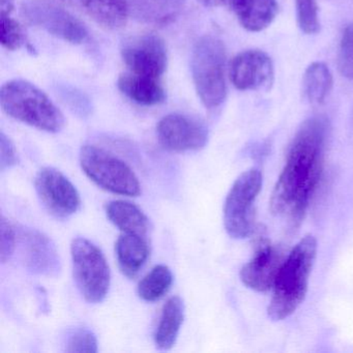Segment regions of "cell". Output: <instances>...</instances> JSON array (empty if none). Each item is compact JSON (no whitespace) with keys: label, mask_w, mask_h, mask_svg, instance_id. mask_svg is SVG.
<instances>
[{"label":"cell","mask_w":353,"mask_h":353,"mask_svg":"<svg viewBox=\"0 0 353 353\" xmlns=\"http://www.w3.org/2000/svg\"><path fill=\"white\" fill-rule=\"evenodd\" d=\"M0 43L3 48L10 51L18 50L28 43L23 28L11 15H1Z\"/></svg>","instance_id":"cell-25"},{"label":"cell","mask_w":353,"mask_h":353,"mask_svg":"<svg viewBox=\"0 0 353 353\" xmlns=\"http://www.w3.org/2000/svg\"><path fill=\"white\" fill-rule=\"evenodd\" d=\"M22 257L28 270L45 276H55L61 270V259L54 243L40 231L24 229L20 235Z\"/></svg>","instance_id":"cell-14"},{"label":"cell","mask_w":353,"mask_h":353,"mask_svg":"<svg viewBox=\"0 0 353 353\" xmlns=\"http://www.w3.org/2000/svg\"><path fill=\"white\" fill-rule=\"evenodd\" d=\"M279 6L276 0H235L231 11L248 32H259L276 19Z\"/></svg>","instance_id":"cell-19"},{"label":"cell","mask_w":353,"mask_h":353,"mask_svg":"<svg viewBox=\"0 0 353 353\" xmlns=\"http://www.w3.org/2000/svg\"><path fill=\"white\" fill-rule=\"evenodd\" d=\"M159 143L175 152L200 150L208 141L205 123L195 117L181 113L166 115L157 125Z\"/></svg>","instance_id":"cell-11"},{"label":"cell","mask_w":353,"mask_h":353,"mask_svg":"<svg viewBox=\"0 0 353 353\" xmlns=\"http://www.w3.org/2000/svg\"><path fill=\"white\" fill-rule=\"evenodd\" d=\"M192 78L196 92L205 108H218L227 96L226 49L222 41L204 36L192 52Z\"/></svg>","instance_id":"cell-4"},{"label":"cell","mask_w":353,"mask_h":353,"mask_svg":"<svg viewBox=\"0 0 353 353\" xmlns=\"http://www.w3.org/2000/svg\"><path fill=\"white\" fill-rule=\"evenodd\" d=\"M263 177L257 168L241 173L233 183L224 203V226L229 236L243 239L255 230V201Z\"/></svg>","instance_id":"cell-6"},{"label":"cell","mask_w":353,"mask_h":353,"mask_svg":"<svg viewBox=\"0 0 353 353\" xmlns=\"http://www.w3.org/2000/svg\"><path fill=\"white\" fill-rule=\"evenodd\" d=\"M88 16L101 28L119 30L127 23L130 16L128 0H63Z\"/></svg>","instance_id":"cell-15"},{"label":"cell","mask_w":353,"mask_h":353,"mask_svg":"<svg viewBox=\"0 0 353 353\" xmlns=\"http://www.w3.org/2000/svg\"><path fill=\"white\" fill-rule=\"evenodd\" d=\"M67 352L94 353L98 351L96 334L88 328H78L70 334L65 346Z\"/></svg>","instance_id":"cell-27"},{"label":"cell","mask_w":353,"mask_h":353,"mask_svg":"<svg viewBox=\"0 0 353 353\" xmlns=\"http://www.w3.org/2000/svg\"><path fill=\"white\" fill-rule=\"evenodd\" d=\"M0 105L12 119L47 133H59L65 127V117L59 107L38 86L15 79L3 84Z\"/></svg>","instance_id":"cell-3"},{"label":"cell","mask_w":353,"mask_h":353,"mask_svg":"<svg viewBox=\"0 0 353 353\" xmlns=\"http://www.w3.org/2000/svg\"><path fill=\"white\" fill-rule=\"evenodd\" d=\"M121 59L129 72L161 79L168 65L165 41L154 32L136 34L123 41Z\"/></svg>","instance_id":"cell-9"},{"label":"cell","mask_w":353,"mask_h":353,"mask_svg":"<svg viewBox=\"0 0 353 353\" xmlns=\"http://www.w3.org/2000/svg\"><path fill=\"white\" fill-rule=\"evenodd\" d=\"M15 10V0H0L1 15H12Z\"/></svg>","instance_id":"cell-31"},{"label":"cell","mask_w":353,"mask_h":353,"mask_svg":"<svg viewBox=\"0 0 353 353\" xmlns=\"http://www.w3.org/2000/svg\"><path fill=\"white\" fill-rule=\"evenodd\" d=\"M18 164V154L12 140L3 132L0 134V169L5 171Z\"/></svg>","instance_id":"cell-29"},{"label":"cell","mask_w":353,"mask_h":353,"mask_svg":"<svg viewBox=\"0 0 353 353\" xmlns=\"http://www.w3.org/2000/svg\"><path fill=\"white\" fill-rule=\"evenodd\" d=\"M82 170L99 187L119 195L137 197L141 185L129 165L104 148L88 144L80 152Z\"/></svg>","instance_id":"cell-5"},{"label":"cell","mask_w":353,"mask_h":353,"mask_svg":"<svg viewBox=\"0 0 353 353\" xmlns=\"http://www.w3.org/2000/svg\"><path fill=\"white\" fill-rule=\"evenodd\" d=\"M200 5L203 6L205 8H228L231 10L233 3H235V0H197Z\"/></svg>","instance_id":"cell-30"},{"label":"cell","mask_w":353,"mask_h":353,"mask_svg":"<svg viewBox=\"0 0 353 353\" xmlns=\"http://www.w3.org/2000/svg\"><path fill=\"white\" fill-rule=\"evenodd\" d=\"M121 94L141 106H156L166 100V90L160 79L127 72L117 80Z\"/></svg>","instance_id":"cell-17"},{"label":"cell","mask_w":353,"mask_h":353,"mask_svg":"<svg viewBox=\"0 0 353 353\" xmlns=\"http://www.w3.org/2000/svg\"><path fill=\"white\" fill-rule=\"evenodd\" d=\"M185 319V305L179 296L166 301L154 334V344L161 350H169L174 346L179 330Z\"/></svg>","instance_id":"cell-20"},{"label":"cell","mask_w":353,"mask_h":353,"mask_svg":"<svg viewBox=\"0 0 353 353\" xmlns=\"http://www.w3.org/2000/svg\"><path fill=\"white\" fill-rule=\"evenodd\" d=\"M106 214L110 222L125 233L148 236L150 224L148 216L132 202L114 200L106 205Z\"/></svg>","instance_id":"cell-21"},{"label":"cell","mask_w":353,"mask_h":353,"mask_svg":"<svg viewBox=\"0 0 353 353\" xmlns=\"http://www.w3.org/2000/svg\"><path fill=\"white\" fill-rule=\"evenodd\" d=\"M173 283V274L168 266H154L138 284L137 292L140 299L154 303L167 294Z\"/></svg>","instance_id":"cell-23"},{"label":"cell","mask_w":353,"mask_h":353,"mask_svg":"<svg viewBox=\"0 0 353 353\" xmlns=\"http://www.w3.org/2000/svg\"><path fill=\"white\" fill-rule=\"evenodd\" d=\"M34 185L43 205L55 218H70L81 206L79 192L57 169L47 167L39 171Z\"/></svg>","instance_id":"cell-10"},{"label":"cell","mask_w":353,"mask_h":353,"mask_svg":"<svg viewBox=\"0 0 353 353\" xmlns=\"http://www.w3.org/2000/svg\"><path fill=\"white\" fill-rule=\"evenodd\" d=\"M115 253L121 272L135 278L150 257V245L146 236L123 232L115 243Z\"/></svg>","instance_id":"cell-18"},{"label":"cell","mask_w":353,"mask_h":353,"mask_svg":"<svg viewBox=\"0 0 353 353\" xmlns=\"http://www.w3.org/2000/svg\"><path fill=\"white\" fill-rule=\"evenodd\" d=\"M17 245V233L9 220L1 216L0 221V258L6 263L13 255Z\"/></svg>","instance_id":"cell-28"},{"label":"cell","mask_w":353,"mask_h":353,"mask_svg":"<svg viewBox=\"0 0 353 353\" xmlns=\"http://www.w3.org/2000/svg\"><path fill=\"white\" fill-rule=\"evenodd\" d=\"M272 59L261 50H245L232 59L229 76L239 90H258L268 88L274 81Z\"/></svg>","instance_id":"cell-13"},{"label":"cell","mask_w":353,"mask_h":353,"mask_svg":"<svg viewBox=\"0 0 353 353\" xmlns=\"http://www.w3.org/2000/svg\"><path fill=\"white\" fill-rule=\"evenodd\" d=\"M21 17L30 26L74 45L88 38V30L81 20L49 0H24L20 8Z\"/></svg>","instance_id":"cell-8"},{"label":"cell","mask_w":353,"mask_h":353,"mask_svg":"<svg viewBox=\"0 0 353 353\" xmlns=\"http://www.w3.org/2000/svg\"><path fill=\"white\" fill-rule=\"evenodd\" d=\"M130 16L146 26L165 28L183 13L187 0H128Z\"/></svg>","instance_id":"cell-16"},{"label":"cell","mask_w":353,"mask_h":353,"mask_svg":"<svg viewBox=\"0 0 353 353\" xmlns=\"http://www.w3.org/2000/svg\"><path fill=\"white\" fill-rule=\"evenodd\" d=\"M332 88V75L323 63H311L305 70L303 79V92L313 104H321Z\"/></svg>","instance_id":"cell-22"},{"label":"cell","mask_w":353,"mask_h":353,"mask_svg":"<svg viewBox=\"0 0 353 353\" xmlns=\"http://www.w3.org/2000/svg\"><path fill=\"white\" fill-rule=\"evenodd\" d=\"M317 255V241L307 234L294 245L281 266L272 287L268 316L281 321L292 315L307 296L310 274Z\"/></svg>","instance_id":"cell-2"},{"label":"cell","mask_w":353,"mask_h":353,"mask_svg":"<svg viewBox=\"0 0 353 353\" xmlns=\"http://www.w3.org/2000/svg\"><path fill=\"white\" fill-rule=\"evenodd\" d=\"M299 28L305 34H315L320 30L319 8L317 0H295Z\"/></svg>","instance_id":"cell-24"},{"label":"cell","mask_w":353,"mask_h":353,"mask_svg":"<svg viewBox=\"0 0 353 353\" xmlns=\"http://www.w3.org/2000/svg\"><path fill=\"white\" fill-rule=\"evenodd\" d=\"M285 259L286 255L281 248L270 245L266 239L260 241L253 257L241 268V282L257 292L272 289Z\"/></svg>","instance_id":"cell-12"},{"label":"cell","mask_w":353,"mask_h":353,"mask_svg":"<svg viewBox=\"0 0 353 353\" xmlns=\"http://www.w3.org/2000/svg\"><path fill=\"white\" fill-rule=\"evenodd\" d=\"M74 280L80 293L90 303H102L110 288L111 274L103 252L83 237L72 241Z\"/></svg>","instance_id":"cell-7"},{"label":"cell","mask_w":353,"mask_h":353,"mask_svg":"<svg viewBox=\"0 0 353 353\" xmlns=\"http://www.w3.org/2000/svg\"><path fill=\"white\" fill-rule=\"evenodd\" d=\"M328 129L327 119L323 117H311L301 125L272 190L270 212L276 216L287 214L293 225L303 220L319 185Z\"/></svg>","instance_id":"cell-1"},{"label":"cell","mask_w":353,"mask_h":353,"mask_svg":"<svg viewBox=\"0 0 353 353\" xmlns=\"http://www.w3.org/2000/svg\"><path fill=\"white\" fill-rule=\"evenodd\" d=\"M338 69L341 75L353 80V22L345 28L338 52Z\"/></svg>","instance_id":"cell-26"}]
</instances>
